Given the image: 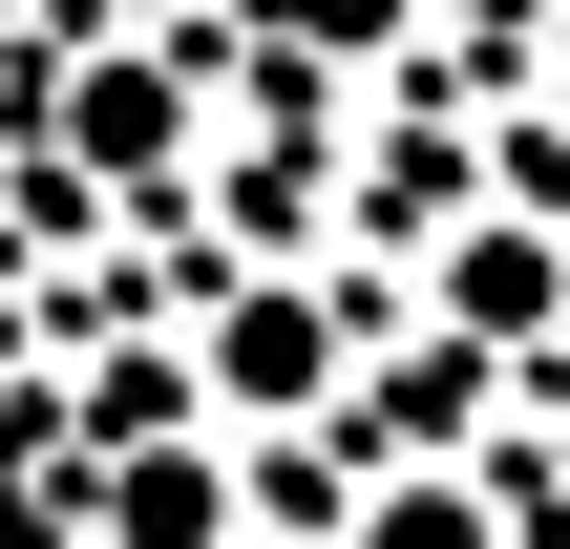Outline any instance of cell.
<instances>
[{
	"instance_id": "obj_3",
	"label": "cell",
	"mask_w": 570,
	"mask_h": 549,
	"mask_svg": "<svg viewBox=\"0 0 570 549\" xmlns=\"http://www.w3.org/2000/svg\"><path fill=\"white\" fill-rule=\"evenodd\" d=\"M444 317H487V339L550 317V233H465V254H444Z\"/></svg>"
},
{
	"instance_id": "obj_2",
	"label": "cell",
	"mask_w": 570,
	"mask_h": 549,
	"mask_svg": "<svg viewBox=\"0 0 570 549\" xmlns=\"http://www.w3.org/2000/svg\"><path fill=\"white\" fill-rule=\"evenodd\" d=\"M212 529H233L212 465H106V549H212Z\"/></svg>"
},
{
	"instance_id": "obj_4",
	"label": "cell",
	"mask_w": 570,
	"mask_h": 549,
	"mask_svg": "<svg viewBox=\"0 0 570 549\" xmlns=\"http://www.w3.org/2000/svg\"><path fill=\"white\" fill-rule=\"evenodd\" d=\"M360 549H487V508H465V487H423V465H402V487H381V508H360Z\"/></svg>"
},
{
	"instance_id": "obj_5",
	"label": "cell",
	"mask_w": 570,
	"mask_h": 549,
	"mask_svg": "<svg viewBox=\"0 0 570 549\" xmlns=\"http://www.w3.org/2000/svg\"><path fill=\"white\" fill-rule=\"evenodd\" d=\"M85 148H106V169H148V148H169V85H148V63H127V85H85Z\"/></svg>"
},
{
	"instance_id": "obj_6",
	"label": "cell",
	"mask_w": 570,
	"mask_h": 549,
	"mask_svg": "<svg viewBox=\"0 0 570 549\" xmlns=\"http://www.w3.org/2000/svg\"><path fill=\"white\" fill-rule=\"evenodd\" d=\"M296 42H402V0H275Z\"/></svg>"
},
{
	"instance_id": "obj_1",
	"label": "cell",
	"mask_w": 570,
	"mask_h": 549,
	"mask_svg": "<svg viewBox=\"0 0 570 549\" xmlns=\"http://www.w3.org/2000/svg\"><path fill=\"white\" fill-rule=\"evenodd\" d=\"M212 381H233V402H317V381H338V317H317V296H275V275H254V296H233V317H212Z\"/></svg>"
}]
</instances>
